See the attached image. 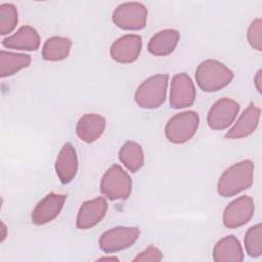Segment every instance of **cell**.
Instances as JSON below:
<instances>
[{
    "instance_id": "cell-25",
    "label": "cell",
    "mask_w": 262,
    "mask_h": 262,
    "mask_svg": "<svg viewBox=\"0 0 262 262\" xmlns=\"http://www.w3.org/2000/svg\"><path fill=\"white\" fill-rule=\"evenodd\" d=\"M262 20L261 18L254 19L248 29V40L250 45L258 50H262Z\"/></svg>"
},
{
    "instance_id": "cell-16",
    "label": "cell",
    "mask_w": 262,
    "mask_h": 262,
    "mask_svg": "<svg viewBox=\"0 0 262 262\" xmlns=\"http://www.w3.org/2000/svg\"><path fill=\"white\" fill-rule=\"evenodd\" d=\"M2 44L6 48L35 51L40 45V36L31 26L20 27L16 33L3 39Z\"/></svg>"
},
{
    "instance_id": "cell-13",
    "label": "cell",
    "mask_w": 262,
    "mask_h": 262,
    "mask_svg": "<svg viewBox=\"0 0 262 262\" xmlns=\"http://www.w3.org/2000/svg\"><path fill=\"white\" fill-rule=\"evenodd\" d=\"M107 211V203L104 198H96L86 201L80 207L76 225L79 229H89L98 224Z\"/></svg>"
},
{
    "instance_id": "cell-29",
    "label": "cell",
    "mask_w": 262,
    "mask_h": 262,
    "mask_svg": "<svg viewBox=\"0 0 262 262\" xmlns=\"http://www.w3.org/2000/svg\"><path fill=\"white\" fill-rule=\"evenodd\" d=\"M100 260H113V261H115V260H117V258H115V257H112V258L106 257V258H101Z\"/></svg>"
},
{
    "instance_id": "cell-14",
    "label": "cell",
    "mask_w": 262,
    "mask_h": 262,
    "mask_svg": "<svg viewBox=\"0 0 262 262\" xmlns=\"http://www.w3.org/2000/svg\"><path fill=\"white\" fill-rule=\"evenodd\" d=\"M260 108L253 102L243 112L235 124L226 132L228 139H239L251 135L257 128L260 120Z\"/></svg>"
},
{
    "instance_id": "cell-26",
    "label": "cell",
    "mask_w": 262,
    "mask_h": 262,
    "mask_svg": "<svg viewBox=\"0 0 262 262\" xmlns=\"http://www.w3.org/2000/svg\"><path fill=\"white\" fill-rule=\"evenodd\" d=\"M162 258H163L162 252L158 248H156L154 246H149L144 251L139 253L134 258V261H154V262H158V261H161Z\"/></svg>"
},
{
    "instance_id": "cell-6",
    "label": "cell",
    "mask_w": 262,
    "mask_h": 262,
    "mask_svg": "<svg viewBox=\"0 0 262 262\" xmlns=\"http://www.w3.org/2000/svg\"><path fill=\"white\" fill-rule=\"evenodd\" d=\"M146 19L147 9L139 2L122 3L113 12V21L123 30H141Z\"/></svg>"
},
{
    "instance_id": "cell-15",
    "label": "cell",
    "mask_w": 262,
    "mask_h": 262,
    "mask_svg": "<svg viewBox=\"0 0 262 262\" xmlns=\"http://www.w3.org/2000/svg\"><path fill=\"white\" fill-rule=\"evenodd\" d=\"M77 170L78 158L76 149L70 142H67L61 147L55 162L56 175L61 183L68 184L75 178Z\"/></svg>"
},
{
    "instance_id": "cell-1",
    "label": "cell",
    "mask_w": 262,
    "mask_h": 262,
    "mask_svg": "<svg viewBox=\"0 0 262 262\" xmlns=\"http://www.w3.org/2000/svg\"><path fill=\"white\" fill-rule=\"evenodd\" d=\"M254 164L250 160L237 162L227 168L220 176L217 190L223 198H229L248 189L253 184Z\"/></svg>"
},
{
    "instance_id": "cell-7",
    "label": "cell",
    "mask_w": 262,
    "mask_h": 262,
    "mask_svg": "<svg viewBox=\"0 0 262 262\" xmlns=\"http://www.w3.org/2000/svg\"><path fill=\"white\" fill-rule=\"evenodd\" d=\"M140 230L137 227L118 226L112 228L99 238V248L105 253H114L132 246L139 237Z\"/></svg>"
},
{
    "instance_id": "cell-22",
    "label": "cell",
    "mask_w": 262,
    "mask_h": 262,
    "mask_svg": "<svg viewBox=\"0 0 262 262\" xmlns=\"http://www.w3.org/2000/svg\"><path fill=\"white\" fill-rule=\"evenodd\" d=\"M31 62V56L23 53L0 51V76L5 78L12 76L21 69L27 68Z\"/></svg>"
},
{
    "instance_id": "cell-12",
    "label": "cell",
    "mask_w": 262,
    "mask_h": 262,
    "mask_svg": "<svg viewBox=\"0 0 262 262\" xmlns=\"http://www.w3.org/2000/svg\"><path fill=\"white\" fill-rule=\"evenodd\" d=\"M142 39L139 35L128 34L117 39L111 46L110 53L114 60L121 63L135 61L141 51Z\"/></svg>"
},
{
    "instance_id": "cell-4",
    "label": "cell",
    "mask_w": 262,
    "mask_h": 262,
    "mask_svg": "<svg viewBox=\"0 0 262 262\" xmlns=\"http://www.w3.org/2000/svg\"><path fill=\"white\" fill-rule=\"evenodd\" d=\"M100 191L112 201L126 200L132 191V179L120 165L115 164L103 174Z\"/></svg>"
},
{
    "instance_id": "cell-2",
    "label": "cell",
    "mask_w": 262,
    "mask_h": 262,
    "mask_svg": "<svg viewBox=\"0 0 262 262\" xmlns=\"http://www.w3.org/2000/svg\"><path fill=\"white\" fill-rule=\"evenodd\" d=\"M232 79V71L215 59H207L201 62L195 70L196 83L206 92L218 91L226 87Z\"/></svg>"
},
{
    "instance_id": "cell-10",
    "label": "cell",
    "mask_w": 262,
    "mask_h": 262,
    "mask_svg": "<svg viewBox=\"0 0 262 262\" xmlns=\"http://www.w3.org/2000/svg\"><path fill=\"white\" fill-rule=\"evenodd\" d=\"M195 99V88L186 73L176 74L172 78L170 105L173 108H184L192 105Z\"/></svg>"
},
{
    "instance_id": "cell-20",
    "label": "cell",
    "mask_w": 262,
    "mask_h": 262,
    "mask_svg": "<svg viewBox=\"0 0 262 262\" xmlns=\"http://www.w3.org/2000/svg\"><path fill=\"white\" fill-rule=\"evenodd\" d=\"M72 47V41L69 38L54 36L47 39L42 48V57L45 60L56 61L68 57Z\"/></svg>"
},
{
    "instance_id": "cell-5",
    "label": "cell",
    "mask_w": 262,
    "mask_h": 262,
    "mask_svg": "<svg viewBox=\"0 0 262 262\" xmlns=\"http://www.w3.org/2000/svg\"><path fill=\"white\" fill-rule=\"evenodd\" d=\"M200 124V117L193 111L182 112L173 116L165 127L167 139L175 144H181L195 134Z\"/></svg>"
},
{
    "instance_id": "cell-28",
    "label": "cell",
    "mask_w": 262,
    "mask_h": 262,
    "mask_svg": "<svg viewBox=\"0 0 262 262\" xmlns=\"http://www.w3.org/2000/svg\"><path fill=\"white\" fill-rule=\"evenodd\" d=\"M2 225V235H1V242H3L6 237V226L4 223L1 224Z\"/></svg>"
},
{
    "instance_id": "cell-24",
    "label": "cell",
    "mask_w": 262,
    "mask_h": 262,
    "mask_svg": "<svg viewBox=\"0 0 262 262\" xmlns=\"http://www.w3.org/2000/svg\"><path fill=\"white\" fill-rule=\"evenodd\" d=\"M17 25V10L11 3L0 5V34L6 35L11 33Z\"/></svg>"
},
{
    "instance_id": "cell-18",
    "label": "cell",
    "mask_w": 262,
    "mask_h": 262,
    "mask_svg": "<svg viewBox=\"0 0 262 262\" xmlns=\"http://www.w3.org/2000/svg\"><path fill=\"white\" fill-rule=\"evenodd\" d=\"M213 259L216 262H242L244 252L239 241L234 235L221 238L213 249Z\"/></svg>"
},
{
    "instance_id": "cell-11",
    "label": "cell",
    "mask_w": 262,
    "mask_h": 262,
    "mask_svg": "<svg viewBox=\"0 0 262 262\" xmlns=\"http://www.w3.org/2000/svg\"><path fill=\"white\" fill-rule=\"evenodd\" d=\"M64 194L51 192L43 198L34 208L31 215V220L35 225H43L55 219L66 202Z\"/></svg>"
},
{
    "instance_id": "cell-17",
    "label": "cell",
    "mask_w": 262,
    "mask_h": 262,
    "mask_svg": "<svg viewBox=\"0 0 262 262\" xmlns=\"http://www.w3.org/2000/svg\"><path fill=\"white\" fill-rule=\"evenodd\" d=\"M105 128V119L97 114L83 115L77 125L76 133L78 137L85 142H93L98 139Z\"/></svg>"
},
{
    "instance_id": "cell-23",
    "label": "cell",
    "mask_w": 262,
    "mask_h": 262,
    "mask_svg": "<svg viewBox=\"0 0 262 262\" xmlns=\"http://www.w3.org/2000/svg\"><path fill=\"white\" fill-rule=\"evenodd\" d=\"M245 247L249 256L259 257L262 254V226L260 223L252 226L245 234Z\"/></svg>"
},
{
    "instance_id": "cell-27",
    "label": "cell",
    "mask_w": 262,
    "mask_h": 262,
    "mask_svg": "<svg viewBox=\"0 0 262 262\" xmlns=\"http://www.w3.org/2000/svg\"><path fill=\"white\" fill-rule=\"evenodd\" d=\"M261 76H262V71L259 70L257 75H256V77H255V79H254V84H255V86H256V88H257L259 93H261V89H262V87H261V85H262V77Z\"/></svg>"
},
{
    "instance_id": "cell-8",
    "label": "cell",
    "mask_w": 262,
    "mask_h": 262,
    "mask_svg": "<svg viewBox=\"0 0 262 262\" xmlns=\"http://www.w3.org/2000/svg\"><path fill=\"white\" fill-rule=\"evenodd\" d=\"M239 111L238 103L230 98L217 100L210 108L207 117L208 125L213 130L228 128L235 120Z\"/></svg>"
},
{
    "instance_id": "cell-3",
    "label": "cell",
    "mask_w": 262,
    "mask_h": 262,
    "mask_svg": "<svg viewBox=\"0 0 262 262\" xmlns=\"http://www.w3.org/2000/svg\"><path fill=\"white\" fill-rule=\"evenodd\" d=\"M169 76L159 74L144 80L137 88L134 99L142 108H157L166 99Z\"/></svg>"
},
{
    "instance_id": "cell-21",
    "label": "cell",
    "mask_w": 262,
    "mask_h": 262,
    "mask_svg": "<svg viewBox=\"0 0 262 262\" xmlns=\"http://www.w3.org/2000/svg\"><path fill=\"white\" fill-rule=\"evenodd\" d=\"M121 163L132 173L137 172L144 164V155L141 146L134 141H126L119 150Z\"/></svg>"
},
{
    "instance_id": "cell-9",
    "label": "cell",
    "mask_w": 262,
    "mask_h": 262,
    "mask_svg": "<svg viewBox=\"0 0 262 262\" xmlns=\"http://www.w3.org/2000/svg\"><path fill=\"white\" fill-rule=\"evenodd\" d=\"M255 211L254 201L248 195H242L232 201L223 213V224L227 228H237L248 223Z\"/></svg>"
},
{
    "instance_id": "cell-19",
    "label": "cell",
    "mask_w": 262,
    "mask_h": 262,
    "mask_svg": "<svg viewBox=\"0 0 262 262\" xmlns=\"http://www.w3.org/2000/svg\"><path fill=\"white\" fill-rule=\"evenodd\" d=\"M180 35L178 31L167 29L155 34L148 42L147 49L149 53L156 56H165L174 51Z\"/></svg>"
}]
</instances>
